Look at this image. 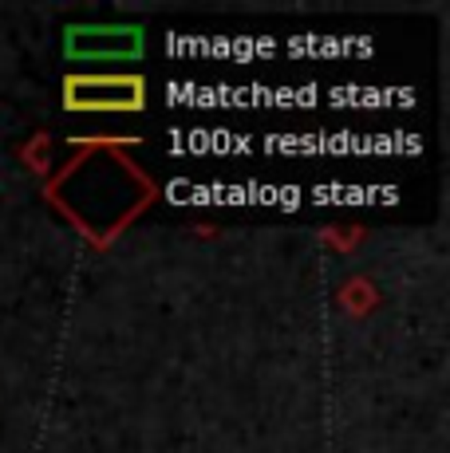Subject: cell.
Listing matches in <instances>:
<instances>
[{"instance_id":"6da1fadb","label":"cell","mask_w":450,"mask_h":453,"mask_svg":"<svg viewBox=\"0 0 450 453\" xmlns=\"http://www.w3.org/2000/svg\"><path fill=\"white\" fill-rule=\"evenodd\" d=\"M143 51L138 28H72L67 32V56L75 59H131Z\"/></svg>"},{"instance_id":"7a4b0ae2","label":"cell","mask_w":450,"mask_h":453,"mask_svg":"<svg viewBox=\"0 0 450 453\" xmlns=\"http://www.w3.org/2000/svg\"><path fill=\"white\" fill-rule=\"evenodd\" d=\"M138 103H143V83L138 80H75V83H67V107L131 111Z\"/></svg>"}]
</instances>
